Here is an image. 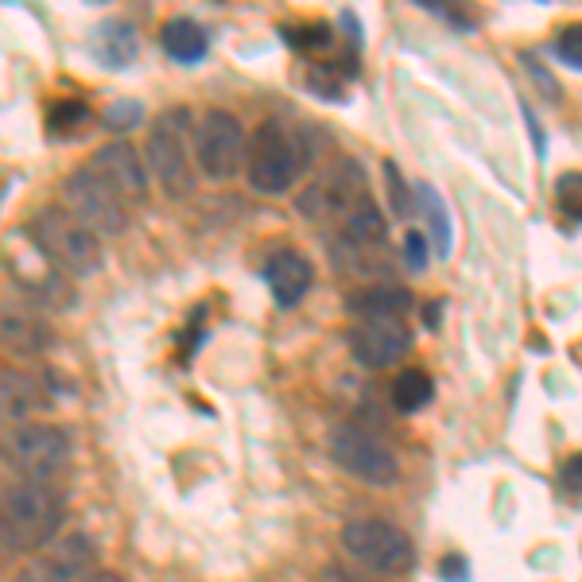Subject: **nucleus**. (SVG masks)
I'll return each instance as SVG.
<instances>
[{"label": "nucleus", "instance_id": "nucleus-20", "mask_svg": "<svg viewBox=\"0 0 582 582\" xmlns=\"http://www.w3.org/2000/svg\"><path fill=\"white\" fill-rule=\"evenodd\" d=\"M47 342H51L47 322L35 319V315H28V311H12V307H4V345H9V350L40 353Z\"/></svg>", "mask_w": 582, "mask_h": 582}, {"label": "nucleus", "instance_id": "nucleus-29", "mask_svg": "<svg viewBox=\"0 0 582 582\" xmlns=\"http://www.w3.org/2000/svg\"><path fill=\"white\" fill-rule=\"evenodd\" d=\"M439 579H443V582H466L470 579L466 559H462V556H447L443 567H439Z\"/></svg>", "mask_w": 582, "mask_h": 582}, {"label": "nucleus", "instance_id": "nucleus-26", "mask_svg": "<svg viewBox=\"0 0 582 582\" xmlns=\"http://www.w3.org/2000/svg\"><path fill=\"white\" fill-rule=\"evenodd\" d=\"M556 55L563 58L567 66H574V70H582V24H571L559 32L556 40Z\"/></svg>", "mask_w": 582, "mask_h": 582}, {"label": "nucleus", "instance_id": "nucleus-7", "mask_svg": "<svg viewBox=\"0 0 582 582\" xmlns=\"http://www.w3.org/2000/svg\"><path fill=\"white\" fill-rule=\"evenodd\" d=\"M70 462V439L51 424H24L4 439V466L17 470L24 482L47 485Z\"/></svg>", "mask_w": 582, "mask_h": 582}, {"label": "nucleus", "instance_id": "nucleus-10", "mask_svg": "<svg viewBox=\"0 0 582 582\" xmlns=\"http://www.w3.org/2000/svg\"><path fill=\"white\" fill-rule=\"evenodd\" d=\"M327 451L350 477L365 485H393L396 482V454L381 443L377 435L358 424H334L327 435Z\"/></svg>", "mask_w": 582, "mask_h": 582}, {"label": "nucleus", "instance_id": "nucleus-11", "mask_svg": "<svg viewBox=\"0 0 582 582\" xmlns=\"http://www.w3.org/2000/svg\"><path fill=\"white\" fill-rule=\"evenodd\" d=\"M411 350V330L404 319H361L350 330V358L365 370H388Z\"/></svg>", "mask_w": 582, "mask_h": 582}, {"label": "nucleus", "instance_id": "nucleus-23", "mask_svg": "<svg viewBox=\"0 0 582 582\" xmlns=\"http://www.w3.org/2000/svg\"><path fill=\"white\" fill-rule=\"evenodd\" d=\"M556 202L567 218L582 222V172H563L556 179Z\"/></svg>", "mask_w": 582, "mask_h": 582}, {"label": "nucleus", "instance_id": "nucleus-28", "mask_svg": "<svg viewBox=\"0 0 582 582\" xmlns=\"http://www.w3.org/2000/svg\"><path fill=\"white\" fill-rule=\"evenodd\" d=\"M106 121L113 124V129H132V124L140 121V106H132V101H117V106H109Z\"/></svg>", "mask_w": 582, "mask_h": 582}, {"label": "nucleus", "instance_id": "nucleus-32", "mask_svg": "<svg viewBox=\"0 0 582 582\" xmlns=\"http://www.w3.org/2000/svg\"><path fill=\"white\" fill-rule=\"evenodd\" d=\"M439 311H443V304H427V327H439Z\"/></svg>", "mask_w": 582, "mask_h": 582}, {"label": "nucleus", "instance_id": "nucleus-31", "mask_svg": "<svg viewBox=\"0 0 582 582\" xmlns=\"http://www.w3.org/2000/svg\"><path fill=\"white\" fill-rule=\"evenodd\" d=\"M520 113H525V121H528V132H532L536 152H540V156H543V152H548V140L540 136V124H536V113H532V109H528V106H520Z\"/></svg>", "mask_w": 582, "mask_h": 582}, {"label": "nucleus", "instance_id": "nucleus-3", "mask_svg": "<svg viewBox=\"0 0 582 582\" xmlns=\"http://www.w3.org/2000/svg\"><path fill=\"white\" fill-rule=\"evenodd\" d=\"M311 144H299L284 124L264 121L249 140V183L261 195H287L304 175V167L311 164Z\"/></svg>", "mask_w": 582, "mask_h": 582}, {"label": "nucleus", "instance_id": "nucleus-30", "mask_svg": "<svg viewBox=\"0 0 582 582\" xmlns=\"http://www.w3.org/2000/svg\"><path fill=\"white\" fill-rule=\"evenodd\" d=\"M563 485L567 493H582V454H571V459L563 462Z\"/></svg>", "mask_w": 582, "mask_h": 582}, {"label": "nucleus", "instance_id": "nucleus-18", "mask_svg": "<svg viewBox=\"0 0 582 582\" xmlns=\"http://www.w3.org/2000/svg\"><path fill=\"white\" fill-rule=\"evenodd\" d=\"M416 202H419V218L427 222V230H431V253L435 256H451V210H447V202L439 198V190L431 187V183H419L416 187Z\"/></svg>", "mask_w": 582, "mask_h": 582}, {"label": "nucleus", "instance_id": "nucleus-33", "mask_svg": "<svg viewBox=\"0 0 582 582\" xmlns=\"http://www.w3.org/2000/svg\"><path fill=\"white\" fill-rule=\"evenodd\" d=\"M86 582H124L121 574H113V571H98V574H90Z\"/></svg>", "mask_w": 582, "mask_h": 582}, {"label": "nucleus", "instance_id": "nucleus-1", "mask_svg": "<svg viewBox=\"0 0 582 582\" xmlns=\"http://www.w3.org/2000/svg\"><path fill=\"white\" fill-rule=\"evenodd\" d=\"M66 517V505L55 490L40 482H17L4 490V505H0V543L4 556H28V551L47 548L55 540L58 525Z\"/></svg>", "mask_w": 582, "mask_h": 582}, {"label": "nucleus", "instance_id": "nucleus-4", "mask_svg": "<svg viewBox=\"0 0 582 582\" xmlns=\"http://www.w3.org/2000/svg\"><path fill=\"white\" fill-rule=\"evenodd\" d=\"M190 129H195L190 124V109L183 106L164 109L149 129L144 160H149L160 187L167 190V198H187L195 190V164H190V152H187Z\"/></svg>", "mask_w": 582, "mask_h": 582}, {"label": "nucleus", "instance_id": "nucleus-12", "mask_svg": "<svg viewBox=\"0 0 582 582\" xmlns=\"http://www.w3.org/2000/svg\"><path fill=\"white\" fill-rule=\"evenodd\" d=\"M94 563H98L94 540L86 532H75V536H66V540H58L55 548L43 559H35L32 567H24L12 582H86L90 574H98Z\"/></svg>", "mask_w": 582, "mask_h": 582}, {"label": "nucleus", "instance_id": "nucleus-21", "mask_svg": "<svg viewBox=\"0 0 582 582\" xmlns=\"http://www.w3.org/2000/svg\"><path fill=\"white\" fill-rule=\"evenodd\" d=\"M90 124H94V109L86 106L83 98L51 101V109H47V132H51V136H58V140L83 136Z\"/></svg>", "mask_w": 582, "mask_h": 582}, {"label": "nucleus", "instance_id": "nucleus-22", "mask_svg": "<svg viewBox=\"0 0 582 582\" xmlns=\"http://www.w3.org/2000/svg\"><path fill=\"white\" fill-rule=\"evenodd\" d=\"M435 396V381L427 377L424 370H404L400 377L393 381V408L400 416H411V411L427 408Z\"/></svg>", "mask_w": 582, "mask_h": 582}, {"label": "nucleus", "instance_id": "nucleus-15", "mask_svg": "<svg viewBox=\"0 0 582 582\" xmlns=\"http://www.w3.org/2000/svg\"><path fill=\"white\" fill-rule=\"evenodd\" d=\"M411 292L400 284H370V287H358V292H350L345 296V311L353 315V319H404V315L411 311Z\"/></svg>", "mask_w": 582, "mask_h": 582}, {"label": "nucleus", "instance_id": "nucleus-27", "mask_svg": "<svg viewBox=\"0 0 582 582\" xmlns=\"http://www.w3.org/2000/svg\"><path fill=\"white\" fill-rule=\"evenodd\" d=\"M404 261H408V268L411 272H424L427 268V241L419 238L416 230L404 238Z\"/></svg>", "mask_w": 582, "mask_h": 582}, {"label": "nucleus", "instance_id": "nucleus-2", "mask_svg": "<svg viewBox=\"0 0 582 582\" xmlns=\"http://www.w3.org/2000/svg\"><path fill=\"white\" fill-rule=\"evenodd\" d=\"M28 241L66 276H90L101 268V238L86 230L63 206H47L28 222Z\"/></svg>", "mask_w": 582, "mask_h": 582}, {"label": "nucleus", "instance_id": "nucleus-8", "mask_svg": "<svg viewBox=\"0 0 582 582\" xmlns=\"http://www.w3.org/2000/svg\"><path fill=\"white\" fill-rule=\"evenodd\" d=\"M195 164L210 179H233L241 167H249V140L245 129L226 109H210L195 124Z\"/></svg>", "mask_w": 582, "mask_h": 582}, {"label": "nucleus", "instance_id": "nucleus-5", "mask_svg": "<svg viewBox=\"0 0 582 582\" xmlns=\"http://www.w3.org/2000/svg\"><path fill=\"white\" fill-rule=\"evenodd\" d=\"M365 195H370V187H365V172H361V164L342 156V160H334L319 179H311L304 190H299L296 210L315 226H322V222L342 226L345 218L358 210V202Z\"/></svg>", "mask_w": 582, "mask_h": 582}, {"label": "nucleus", "instance_id": "nucleus-14", "mask_svg": "<svg viewBox=\"0 0 582 582\" xmlns=\"http://www.w3.org/2000/svg\"><path fill=\"white\" fill-rule=\"evenodd\" d=\"M264 284H268L272 299L279 307H296L299 299L311 292L315 284V268L304 253H292V249H279V253L268 256L264 264Z\"/></svg>", "mask_w": 582, "mask_h": 582}, {"label": "nucleus", "instance_id": "nucleus-24", "mask_svg": "<svg viewBox=\"0 0 582 582\" xmlns=\"http://www.w3.org/2000/svg\"><path fill=\"white\" fill-rule=\"evenodd\" d=\"M284 40L296 51H322L334 43V32L327 24H296V28H284Z\"/></svg>", "mask_w": 582, "mask_h": 582}, {"label": "nucleus", "instance_id": "nucleus-25", "mask_svg": "<svg viewBox=\"0 0 582 582\" xmlns=\"http://www.w3.org/2000/svg\"><path fill=\"white\" fill-rule=\"evenodd\" d=\"M385 183H388V195H393V210H396V218H408V213H411L408 183H404L400 167H396L393 160H385Z\"/></svg>", "mask_w": 582, "mask_h": 582}, {"label": "nucleus", "instance_id": "nucleus-13", "mask_svg": "<svg viewBox=\"0 0 582 582\" xmlns=\"http://www.w3.org/2000/svg\"><path fill=\"white\" fill-rule=\"evenodd\" d=\"M90 167L124 198V206H136L149 198V175H144V160L136 156L132 144L113 140L106 149H98V156L90 160Z\"/></svg>", "mask_w": 582, "mask_h": 582}, {"label": "nucleus", "instance_id": "nucleus-9", "mask_svg": "<svg viewBox=\"0 0 582 582\" xmlns=\"http://www.w3.org/2000/svg\"><path fill=\"white\" fill-rule=\"evenodd\" d=\"M342 548L350 551V559H358L361 567H370L377 574H408L416 563L408 536L377 517L350 520L342 528Z\"/></svg>", "mask_w": 582, "mask_h": 582}, {"label": "nucleus", "instance_id": "nucleus-17", "mask_svg": "<svg viewBox=\"0 0 582 582\" xmlns=\"http://www.w3.org/2000/svg\"><path fill=\"white\" fill-rule=\"evenodd\" d=\"M0 400H4V419H28L32 411L47 408L51 393H47L43 381L32 377V373L4 370V381H0Z\"/></svg>", "mask_w": 582, "mask_h": 582}, {"label": "nucleus", "instance_id": "nucleus-6", "mask_svg": "<svg viewBox=\"0 0 582 582\" xmlns=\"http://www.w3.org/2000/svg\"><path fill=\"white\" fill-rule=\"evenodd\" d=\"M63 210L70 218H78L86 230L98 233V238H117V233L129 230V206H124V198L90 164L63 179Z\"/></svg>", "mask_w": 582, "mask_h": 582}, {"label": "nucleus", "instance_id": "nucleus-19", "mask_svg": "<svg viewBox=\"0 0 582 582\" xmlns=\"http://www.w3.org/2000/svg\"><path fill=\"white\" fill-rule=\"evenodd\" d=\"M206 47H210V35H206V28L195 24L190 17H175L164 24V51L175 63H183V66L198 63V58L206 55Z\"/></svg>", "mask_w": 582, "mask_h": 582}, {"label": "nucleus", "instance_id": "nucleus-16", "mask_svg": "<svg viewBox=\"0 0 582 582\" xmlns=\"http://www.w3.org/2000/svg\"><path fill=\"white\" fill-rule=\"evenodd\" d=\"M94 55L98 63H106L109 70H129L140 55V40H136V28L129 20H106L94 35Z\"/></svg>", "mask_w": 582, "mask_h": 582}]
</instances>
